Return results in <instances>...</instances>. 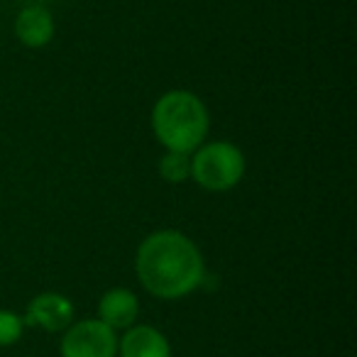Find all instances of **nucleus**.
<instances>
[{"instance_id": "f257e3e1", "label": "nucleus", "mask_w": 357, "mask_h": 357, "mask_svg": "<svg viewBox=\"0 0 357 357\" xmlns=\"http://www.w3.org/2000/svg\"><path fill=\"white\" fill-rule=\"evenodd\" d=\"M135 274L142 289L162 301H178L204 287L206 262L199 245L181 230H154L139 243Z\"/></svg>"}, {"instance_id": "f03ea898", "label": "nucleus", "mask_w": 357, "mask_h": 357, "mask_svg": "<svg viewBox=\"0 0 357 357\" xmlns=\"http://www.w3.org/2000/svg\"><path fill=\"white\" fill-rule=\"evenodd\" d=\"M152 132L167 152L191 154L206 142L211 130V115L201 96L194 91H167L152 105Z\"/></svg>"}, {"instance_id": "7ed1b4c3", "label": "nucleus", "mask_w": 357, "mask_h": 357, "mask_svg": "<svg viewBox=\"0 0 357 357\" xmlns=\"http://www.w3.org/2000/svg\"><path fill=\"white\" fill-rule=\"evenodd\" d=\"M191 159V181L199 184L206 191H230L243 181L245 154L238 144L215 139V142H204L199 149L189 154Z\"/></svg>"}, {"instance_id": "20e7f679", "label": "nucleus", "mask_w": 357, "mask_h": 357, "mask_svg": "<svg viewBox=\"0 0 357 357\" xmlns=\"http://www.w3.org/2000/svg\"><path fill=\"white\" fill-rule=\"evenodd\" d=\"M61 357H118V333L98 318L71 323L59 342Z\"/></svg>"}, {"instance_id": "39448f33", "label": "nucleus", "mask_w": 357, "mask_h": 357, "mask_svg": "<svg viewBox=\"0 0 357 357\" xmlns=\"http://www.w3.org/2000/svg\"><path fill=\"white\" fill-rule=\"evenodd\" d=\"M74 303L69 296L59 291H42L27 303V311L22 316L25 328H42L45 333H64L74 323Z\"/></svg>"}, {"instance_id": "423d86ee", "label": "nucleus", "mask_w": 357, "mask_h": 357, "mask_svg": "<svg viewBox=\"0 0 357 357\" xmlns=\"http://www.w3.org/2000/svg\"><path fill=\"white\" fill-rule=\"evenodd\" d=\"M139 316V298L132 289L125 287H113L100 296L98 301V313L96 318L103 321L108 328L118 331H128L130 326L137 323Z\"/></svg>"}, {"instance_id": "0eeeda50", "label": "nucleus", "mask_w": 357, "mask_h": 357, "mask_svg": "<svg viewBox=\"0 0 357 357\" xmlns=\"http://www.w3.org/2000/svg\"><path fill=\"white\" fill-rule=\"evenodd\" d=\"M118 357H172V345L159 328L135 323L118 335Z\"/></svg>"}, {"instance_id": "6e6552de", "label": "nucleus", "mask_w": 357, "mask_h": 357, "mask_svg": "<svg viewBox=\"0 0 357 357\" xmlns=\"http://www.w3.org/2000/svg\"><path fill=\"white\" fill-rule=\"evenodd\" d=\"M54 17L47 8L27 6L15 17V37L27 50H45L54 40Z\"/></svg>"}, {"instance_id": "1a4fd4ad", "label": "nucleus", "mask_w": 357, "mask_h": 357, "mask_svg": "<svg viewBox=\"0 0 357 357\" xmlns=\"http://www.w3.org/2000/svg\"><path fill=\"white\" fill-rule=\"evenodd\" d=\"M159 174L169 184H184L191 178V159L189 154L167 152L159 159Z\"/></svg>"}, {"instance_id": "9d476101", "label": "nucleus", "mask_w": 357, "mask_h": 357, "mask_svg": "<svg viewBox=\"0 0 357 357\" xmlns=\"http://www.w3.org/2000/svg\"><path fill=\"white\" fill-rule=\"evenodd\" d=\"M25 333V323L22 316L10 308H0V347H10Z\"/></svg>"}]
</instances>
